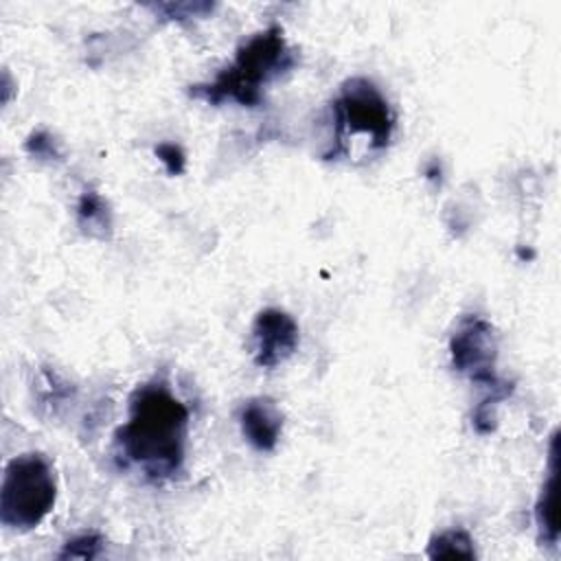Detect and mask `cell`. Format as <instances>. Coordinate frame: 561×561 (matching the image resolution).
I'll list each match as a JSON object with an SVG mask.
<instances>
[{"label": "cell", "instance_id": "7", "mask_svg": "<svg viewBox=\"0 0 561 561\" xmlns=\"http://www.w3.org/2000/svg\"><path fill=\"white\" fill-rule=\"evenodd\" d=\"M239 427L256 451H274L283 434V414L274 399L252 397L239 408Z\"/></svg>", "mask_w": 561, "mask_h": 561}, {"label": "cell", "instance_id": "12", "mask_svg": "<svg viewBox=\"0 0 561 561\" xmlns=\"http://www.w3.org/2000/svg\"><path fill=\"white\" fill-rule=\"evenodd\" d=\"M215 4L208 2H167V4H153L156 13H162L167 20H184V18H202L208 11H213Z\"/></svg>", "mask_w": 561, "mask_h": 561}, {"label": "cell", "instance_id": "13", "mask_svg": "<svg viewBox=\"0 0 561 561\" xmlns=\"http://www.w3.org/2000/svg\"><path fill=\"white\" fill-rule=\"evenodd\" d=\"M156 156L160 158V162L164 164V169L169 171V175H180L184 171V151L180 145L175 142H160L156 147Z\"/></svg>", "mask_w": 561, "mask_h": 561}, {"label": "cell", "instance_id": "5", "mask_svg": "<svg viewBox=\"0 0 561 561\" xmlns=\"http://www.w3.org/2000/svg\"><path fill=\"white\" fill-rule=\"evenodd\" d=\"M57 500V478L42 454L9 460L0 486V522L13 530L39 526Z\"/></svg>", "mask_w": 561, "mask_h": 561}, {"label": "cell", "instance_id": "8", "mask_svg": "<svg viewBox=\"0 0 561 561\" xmlns=\"http://www.w3.org/2000/svg\"><path fill=\"white\" fill-rule=\"evenodd\" d=\"M559 438L557 432L550 436L548 449V476L535 502V524L541 546H557L559 541Z\"/></svg>", "mask_w": 561, "mask_h": 561}, {"label": "cell", "instance_id": "3", "mask_svg": "<svg viewBox=\"0 0 561 561\" xmlns=\"http://www.w3.org/2000/svg\"><path fill=\"white\" fill-rule=\"evenodd\" d=\"M333 140L324 158L346 156L355 138H362L368 149L381 151L390 145L394 131V112L383 92L366 77H351L340 85L333 99Z\"/></svg>", "mask_w": 561, "mask_h": 561}, {"label": "cell", "instance_id": "14", "mask_svg": "<svg viewBox=\"0 0 561 561\" xmlns=\"http://www.w3.org/2000/svg\"><path fill=\"white\" fill-rule=\"evenodd\" d=\"M26 151L39 158H57L59 149L55 145V140L46 134V131H37L26 140Z\"/></svg>", "mask_w": 561, "mask_h": 561}, {"label": "cell", "instance_id": "4", "mask_svg": "<svg viewBox=\"0 0 561 561\" xmlns=\"http://www.w3.org/2000/svg\"><path fill=\"white\" fill-rule=\"evenodd\" d=\"M449 355L456 373L486 390V397L473 410V421L482 425L495 423V408L513 392V386L495 373L497 333L493 324L478 313L465 316L449 337Z\"/></svg>", "mask_w": 561, "mask_h": 561}, {"label": "cell", "instance_id": "6", "mask_svg": "<svg viewBox=\"0 0 561 561\" xmlns=\"http://www.w3.org/2000/svg\"><path fill=\"white\" fill-rule=\"evenodd\" d=\"M252 342L254 364L261 368H276L298 351V322L278 307H265L252 322Z\"/></svg>", "mask_w": 561, "mask_h": 561}, {"label": "cell", "instance_id": "1", "mask_svg": "<svg viewBox=\"0 0 561 561\" xmlns=\"http://www.w3.org/2000/svg\"><path fill=\"white\" fill-rule=\"evenodd\" d=\"M188 408L164 381H149L134 390L129 419L116 432V447L145 478L162 482L173 478L186 454Z\"/></svg>", "mask_w": 561, "mask_h": 561}, {"label": "cell", "instance_id": "11", "mask_svg": "<svg viewBox=\"0 0 561 561\" xmlns=\"http://www.w3.org/2000/svg\"><path fill=\"white\" fill-rule=\"evenodd\" d=\"M103 543H105V539L99 533H85V535H79V537L66 541L57 557L59 559H83V561H88V559L99 557Z\"/></svg>", "mask_w": 561, "mask_h": 561}, {"label": "cell", "instance_id": "2", "mask_svg": "<svg viewBox=\"0 0 561 561\" xmlns=\"http://www.w3.org/2000/svg\"><path fill=\"white\" fill-rule=\"evenodd\" d=\"M294 64L296 59L283 28L272 24L250 35L213 81L191 85L188 94L210 105L234 101L243 107H256L263 101L265 85L285 75Z\"/></svg>", "mask_w": 561, "mask_h": 561}, {"label": "cell", "instance_id": "9", "mask_svg": "<svg viewBox=\"0 0 561 561\" xmlns=\"http://www.w3.org/2000/svg\"><path fill=\"white\" fill-rule=\"evenodd\" d=\"M77 224L83 234L92 239H107L112 234V213L107 202L96 191H83L77 202Z\"/></svg>", "mask_w": 561, "mask_h": 561}, {"label": "cell", "instance_id": "10", "mask_svg": "<svg viewBox=\"0 0 561 561\" xmlns=\"http://www.w3.org/2000/svg\"><path fill=\"white\" fill-rule=\"evenodd\" d=\"M430 559H476L473 537L465 528H447L432 535L427 543Z\"/></svg>", "mask_w": 561, "mask_h": 561}]
</instances>
